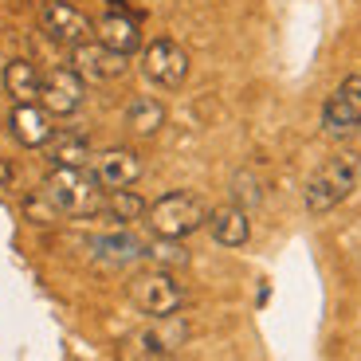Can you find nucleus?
<instances>
[{"label":"nucleus","mask_w":361,"mask_h":361,"mask_svg":"<svg viewBox=\"0 0 361 361\" xmlns=\"http://www.w3.org/2000/svg\"><path fill=\"white\" fill-rule=\"evenodd\" d=\"M44 200L55 208V216H99L106 212V189L87 169H51L44 180Z\"/></svg>","instance_id":"obj_1"},{"label":"nucleus","mask_w":361,"mask_h":361,"mask_svg":"<svg viewBox=\"0 0 361 361\" xmlns=\"http://www.w3.org/2000/svg\"><path fill=\"white\" fill-rule=\"evenodd\" d=\"M357 180H361V154L342 149V154H334L314 177L307 180L302 204H307L310 216H326V212H334V208L357 189Z\"/></svg>","instance_id":"obj_2"},{"label":"nucleus","mask_w":361,"mask_h":361,"mask_svg":"<svg viewBox=\"0 0 361 361\" xmlns=\"http://www.w3.org/2000/svg\"><path fill=\"white\" fill-rule=\"evenodd\" d=\"M145 220H149L154 235H165V240H185V235L197 232V228L208 220V208H204V200H200L197 192L177 189V192H165L161 200H154L149 212H145Z\"/></svg>","instance_id":"obj_3"},{"label":"nucleus","mask_w":361,"mask_h":361,"mask_svg":"<svg viewBox=\"0 0 361 361\" xmlns=\"http://www.w3.org/2000/svg\"><path fill=\"white\" fill-rule=\"evenodd\" d=\"M130 295H134L137 310L149 314V318L180 314V307H185V287H180L169 271H161V267L142 271V275L134 279V287H130Z\"/></svg>","instance_id":"obj_4"},{"label":"nucleus","mask_w":361,"mask_h":361,"mask_svg":"<svg viewBox=\"0 0 361 361\" xmlns=\"http://www.w3.org/2000/svg\"><path fill=\"white\" fill-rule=\"evenodd\" d=\"M142 75L161 90H177L189 79V51L169 36H157L142 47Z\"/></svg>","instance_id":"obj_5"},{"label":"nucleus","mask_w":361,"mask_h":361,"mask_svg":"<svg viewBox=\"0 0 361 361\" xmlns=\"http://www.w3.org/2000/svg\"><path fill=\"white\" fill-rule=\"evenodd\" d=\"M39 27L47 32V39H55V44H63V47H79L87 39H94V20L82 8L67 4V0H44Z\"/></svg>","instance_id":"obj_6"},{"label":"nucleus","mask_w":361,"mask_h":361,"mask_svg":"<svg viewBox=\"0 0 361 361\" xmlns=\"http://www.w3.org/2000/svg\"><path fill=\"white\" fill-rule=\"evenodd\" d=\"M357 126H361V75H345L322 106V134L350 137L357 134Z\"/></svg>","instance_id":"obj_7"},{"label":"nucleus","mask_w":361,"mask_h":361,"mask_svg":"<svg viewBox=\"0 0 361 361\" xmlns=\"http://www.w3.org/2000/svg\"><path fill=\"white\" fill-rule=\"evenodd\" d=\"M71 67L82 75V82H114L130 71V55L110 51L99 39H87V44L71 47Z\"/></svg>","instance_id":"obj_8"},{"label":"nucleus","mask_w":361,"mask_h":361,"mask_svg":"<svg viewBox=\"0 0 361 361\" xmlns=\"http://www.w3.org/2000/svg\"><path fill=\"white\" fill-rule=\"evenodd\" d=\"M142 157L134 154V149H126V145H114V149H102V154L90 157L87 173L94 180H99L102 189H130V185H137V177H142Z\"/></svg>","instance_id":"obj_9"},{"label":"nucleus","mask_w":361,"mask_h":361,"mask_svg":"<svg viewBox=\"0 0 361 361\" xmlns=\"http://www.w3.org/2000/svg\"><path fill=\"white\" fill-rule=\"evenodd\" d=\"M82 99H87V82H82V75L75 67H55V71L44 75V94H39V102H44L47 114L67 118L82 106Z\"/></svg>","instance_id":"obj_10"},{"label":"nucleus","mask_w":361,"mask_h":361,"mask_svg":"<svg viewBox=\"0 0 361 361\" xmlns=\"http://www.w3.org/2000/svg\"><path fill=\"white\" fill-rule=\"evenodd\" d=\"M94 39H99V44H106L110 51L134 55L137 47H142V24H137V16H130V12L110 8L106 16L94 24Z\"/></svg>","instance_id":"obj_11"},{"label":"nucleus","mask_w":361,"mask_h":361,"mask_svg":"<svg viewBox=\"0 0 361 361\" xmlns=\"http://www.w3.org/2000/svg\"><path fill=\"white\" fill-rule=\"evenodd\" d=\"M8 130L24 149H44L47 142L55 137V126H51V114L36 102H27V106H16L8 118Z\"/></svg>","instance_id":"obj_12"},{"label":"nucleus","mask_w":361,"mask_h":361,"mask_svg":"<svg viewBox=\"0 0 361 361\" xmlns=\"http://www.w3.org/2000/svg\"><path fill=\"white\" fill-rule=\"evenodd\" d=\"M208 232L220 247H244L247 235H252V220H247V208L240 204H224L216 212H208Z\"/></svg>","instance_id":"obj_13"},{"label":"nucleus","mask_w":361,"mask_h":361,"mask_svg":"<svg viewBox=\"0 0 361 361\" xmlns=\"http://www.w3.org/2000/svg\"><path fill=\"white\" fill-rule=\"evenodd\" d=\"M189 334H192L189 322L180 314H169V318H154V326L137 334V345L145 353H177L180 345L189 342Z\"/></svg>","instance_id":"obj_14"},{"label":"nucleus","mask_w":361,"mask_h":361,"mask_svg":"<svg viewBox=\"0 0 361 361\" xmlns=\"http://www.w3.org/2000/svg\"><path fill=\"white\" fill-rule=\"evenodd\" d=\"M4 90H8V99L16 106H27V102H39L44 94V75L32 59H12L4 67Z\"/></svg>","instance_id":"obj_15"},{"label":"nucleus","mask_w":361,"mask_h":361,"mask_svg":"<svg viewBox=\"0 0 361 361\" xmlns=\"http://www.w3.org/2000/svg\"><path fill=\"white\" fill-rule=\"evenodd\" d=\"M165 102L157 99V94H134V99L126 102V126L130 134L137 137H154L157 130L165 126Z\"/></svg>","instance_id":"obj_16"},{"label":"nucleus","mask_w":361,"mask_h":361,"mask_svg":"<svg viewBox=\"0 0 361 361\" xmlns=\"http://www.w3.org/2000/svg\"><path fill=\"white\" fill-rule=\"evenodd\" d=\"M90 252H94V259H106V263H114V267L145 259V244L137 240V235H130V232L94 235V240H90Z\"/></svg>","instance_id":"obj_17"},{"label":"nucleus","mask_w":361,"mask_h":361,"mask_svg":"<svg viewBox=\"0 0 361 361\" xmlns=\"http://www.w3.org/2000/svg\"><path fill=\"white\" fill-rule=\"evenodd\" d=\"M47 157H51L55 169H87L90 157H94V149H90L87 134L67 130V134H55L51 142H47Z\"/></svg>","instance_id":"obj_18"},{"label":"nucleus","mask_w":361,"mask_h":361,"mask_svg":"<svg viewBox=\"0 0 361 361\" xmlns=\"http://www.w3.org/2000/svg\"><path fill=\"white\" fill-rule=\"evenodd\" d=\"M106 212L118 224H134V220H142L145 212H149V204H145L142 192H134V189H110L106 192Z\"/></svg>","instance_id":"obj_19"},{"label":"nucleus","mask_w":361,"mask_h":361,"mask_svg":"<svg viewBox=\"0 0 361 361\" xmlns=\"http://www.w3.org/2000/svg\"><path fill=\"white\" fill-rule=\"evenodd\" d=\"M145 259H154L161 271H169V267H185V263H189V252L180 247V240H165V235H157L154 244H145Z\"/></svg>","instance_id":"obj_20"}]
</instances>
